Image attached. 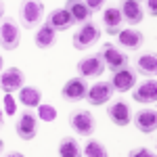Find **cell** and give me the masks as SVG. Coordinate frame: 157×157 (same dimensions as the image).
<instances>
[{"label": "cell", "mask_w": 157, "mask_h": 157, "mask_svg": "<svg viewBox=\"0 0 157 157\" xmlns=\"http://www.w3.org/2000/svg\"><path fill=\"white\" fill-rule=\"evenodd\" d=\"M145 42V36L138 32V29H120L117 34V44L124 50H138Z\"/></svg>", "instance_id": "9a60e30c"}, {"label": "cell", "mask_w": 157, "mask_h": 157, "mask_svg": "<svg viewBox=\"0 0 157 157\" xmlns=\"http://www.w3.org/2000/svg\"><path fill=\"white\" fill-rule=\"evenodd\" d=\"M107 115L113 126L124 128V126H128L132 121V109L124 98H117V101H111L107 105Z\"/></svg>", "instance_id": "52a82bcc"}, {"label": "cell", "mask_w": 157, "mask_h": 157, "mask_svg": "<svg viewBox=\"0 0 157 157\" xmlns=\"http://www.w3.org/2000/svg\"><path fill=\"white\" fill-rule=\"evenodd\" d=\"M109 84L113 88V92H128L136 84V71H134L132 67H121L117 71H113Z\"/></svg>", "instance_id": "ba28073f"}, {"label": "cell", "mask_w": 157, "mask_h": 157, "mask_svg": "<svg viewBox=\"0 0 157 157\" xmlns=\"http://www.w3.org/2000/svg\"><path fill=\"white\" fill-rule=\"evenodd\" d=\"M113 98V88L109 82H98V84L88 86V92H86V101L92 105V107H101Z\"/></svg>", "instance_id": "8fae6325"}, {"label": "cell", "mask_w": 157, "mask_h": 157, "mask_svg": "<svg viewBox=\"0 0 157 157\" xmlns=\"http://www.w3.org/2000/svg\"><path fill=\"white\" fill-rule=\"evenodd\" d=\"M42 17H44L42 0H21V4H19V21H21L23 27L32 29V27L40 25Z\"/></svg>", "instance_id": "3957f363"}, {"label": "cell", "mask_w": 157, "mask_h": 157, "mask_svg": "<svg viewBox=\"0 0 157 157\" xmlns=\"http://www.w3.org/2000/svg\"><path fill=\"white\" fill-rule=\"evenodd\" d=\"M134 126L145 134H153L157 130V113L155 109H140L132 115Z\"/></svg>", "instance_id": "5bb4252c"}, {"label": "cell", "mask_w": 157, "mask_h": 157, "mask_svg": "<svg viewBox=\"0 0 157 157\" xmlns=\"http://www.w3.org/2000/svg\"><path fill=\"white\" fill-rule=\"evenodd\" d=\"M15 132L21 140H34L38 134V115H34V111L29 109L21 111L15 124Z\"/></svg>", "instance_id": "5b68a950"}, {"label": "cell", "mask_w": 157, "mask_h": 157, "mask_svg": "<svg viewBox=\"0 0 157 157\" xmlns=\"http://www.w3.org/2000/svg\"><path fill=\"white\" fill-rule=\"evenodd\" d=\"M128 157H155V153H153V151H149L147 147H138V149L128 151Z\"/></svg>", "instance_id": "484cf974"}, {"label": "cell", "mask_w": 157, "mask_h": 157, "mask_svg": "<svg viewBox=\"0 0 157 157\" xmlns=\"http://www.w3.org/2000/svg\"><path fill=\"white\" fill-rule=\"evenodd\" d=\"M46 23H48L55 32H67L73 25V19L65 9H55V11H50V15L46 17Z\"/></svg>", "instance_id": "ac0fdd59"}, {"label": "cell", "mask_w": 157, "mask_h": 157, "mask_svg": "<svg viewBox=\"0 0 157 157\" xmlns=\"http://www.w3.org/2000/svg\"><path fill=\"white\" fill-rule=\"evenodd\" d=\"M2 149H4V143H2V138H0V151H2Z\"/></svg>", "instance_id": "d6a6232c"}, {"label": "cell", "mask_w": 157, "mask_h": 157, "mask_svg": "<svg viewBox=\"0 0 157 157\" xmlns=\"http://www.w3.org/2000/svg\"><path fill=\"white\" fill-rule=\"evenodd\" d=\"M84 2H86V6L94 13V11H101V6H103L107 0H84Z\"/></svg>", "instance_id": "4316f807"}, {"label": "cell", "mask_w": 157, "mask_h": 157, "mask_svg": "<svg viewBox=\"0 0 157 157\" xmlns=\"http://www.w3.org/2000/svg\"><path fill=\"white\" fill-rule=\"evenodd\" d=\"M40 101H42L40 88H36V86H21V88H19V103L25 105L27 109L38 107Z\"/></svg>", "instance_id": "44dd1931"}, {"label": "cell", "mask_w": 157, "mask_h": 157, "mask_svg": "<svg viewBox=\"0 0 157 157\" xmlns=\"http://www.w3.org/2000/svg\"><path fill=\"white\" fill-rule=\"evenodd\" d=\"M55 42H57V32L50 27L48 23H44L40 29L36 32V46L38 48H50V46H55Z\"/></svg>", "instance_id": "7402d4cb"}, {"label": "cell", "mask_w": 157, "mask_h": 157, "mask_svg": "<svg viewBox=\"0 0 157 157\" xmlns=\"http://www.w3.org/2000/svg\"><path fill=\"white\" fill-rule=\"evenodd\" d=\"M4 103H6V111H9V113H15V101H13L11 94H6Z\"/></svg>", "instance_id": "f1b7e54d"}, {"label": "cell", "mask_w": 157, "mask_h": 157, "mask_svg": "<svg viewBox=\"0 0 157 157\" xmlns=\"http://www.w3.org/2000/svg\"><path fill=\"white\" fill-rule=\"evenodd\" d=\"M101 61H103V65H105V69L109 71H117L121 67H128L130 65V59H128V55L120 48V46H115V44H111V42H105V44H101V50L97 52Z\"/></svg>", "instance_id": "6da1fadb"}, {"label": "cell", "mask_w": 157, "mask_h": 157, "mask_svg": "<svg viewBox=\"0 0 157 157\" xmlns=\"http://www.w3.org/2000/svg\"><path fill=\"white\" fill-rule=\"evenodd\" d=\"M147 11L151 13V17L157 15V0H147Z\"/></svg>", "instance_id": "83f0119b"}, {"label": "cell", "mask_w": 157, "mask_h": 157, "mask_svg": "<svg viewBox=\"0 0 157 157\" xmlns=\"http://www.w3.org/2000/svg\"><path fill=\"white\" fill-rule=\"evenodd\" d=\"M121 23H124V19H121V13L117 6H109L103 11V27L109 36H117L121 29Z\"/></svg>", "instance_id": "2e32d148"}, {"label": "cell", "mask_w": 157, "mask_h": 157, "mask_svg": "<svg viewBox=\"0 0 157 157\" xmlns=\"http://www.w3.org/2000/svg\"><path fill=\"white\" fill-rule=\"evenodd\" d=\"M69 128L75 134H80V136H90L97 130V121H94L90 111H86V109H73L71 113H69Z\"/></svg>", "instance_id": "277c9868"}, {"label": "cell", "mask_w": 157, "mask_h": 157, "mask_svg": "<svg viewBox=\"0 0 157 157\" xmlns=\"http://www.w3.org/2000/svg\"><path fill=\"white\" fill-rule=\"evenodd\" d=\"M2 17H4V2L0 0V19H2Z\"/></svg>", "instance_id": "f546056e"}, {"label": "cell", "mask_w": 157, "mask_h": 157, "mask_svg": "<svg viewBox=\"0 0 157 157\" xmlns=\"http://www.w3.org/2000/svg\"><path fill=\"white\" fill-rule=\"evenodd\" d=\"M82 153H84L86 157H107V155H109L107 147L103 145L101 140H97V138H90V140L84 145Z\"/></svg>", "instance_id": "cb8c5ba5"}, {"label": "cell", "mask_w": 157, "mask_h": 157, "mask_svg": "<svg viewBox=\"0 0 157 157\" xmlns=\"http://www.w3.org/2000/svg\"><path fill=\"white\" fill-rule=\"evenodd\" d=\"M2 124H4V113H2V109H0V128H2Z\"/></svg>", "instance_id": "4dcf8cb0"}, {"label": "cell", "mask_w": 157, "mask_h": 157, "mask_svg": "<svg viewBox=\"0 0 157 157\" xmlns=\"http://www.w3.org/2000/svg\"><path fill=\"white\" fill-rule=\"evenodd\" d=\"M86 92H88V82L86 78H80V75L67 80L61 88V97L65 101H82L86 98Z\"/></svg>", "instance_id": "7c38bea8"}, {"label": "cell", "mask_w": 157, "mask_h": 157, "mask_svg": "<svg viewBox=\"0 0 157 157\" xmlns=\"http://www.w3.org/2000/svg\"><path fill=\"white\" fill-rule=\"evenodd\" d=\"M75 69H78V75L80 78H98L101 73L105 71V65H103V61L98 55H88L84 59L78 61V65H75Z\"/></svg>", "instance_id": "30bf717a"}, {"label": "cell", "mask_w": 157, "mask_h": 157, "mask_svg": "<svg viewBox=\"0 0 157 157\" xmlns=\"http://www.w3.org/2000/svg\"><path fill=\"white\" fill-rule=\"evenodd\" d=\"M136 73L140 75H147V78H153L157 73V57L155 52H143L136 57Z\"/></svg>", "instance_id": "ffe728a7"}, {"label": "cell", "mask_w": 157, "mask_h": 157, "mask_svg": "<svg viewBox=\"0 0 157 157\" xmlns=\"http://www.w3.org/2000/svg\"><path fill=\"white\" fill-rule=\"evenodd\" d=\"M38 120H44V121H55L57 120V109L52 107V105H44V103H40L38 105Z\"/></svg>", "instance_id": "d4e9b609"}, {"label": "cell", "mask_w": 157, "mask_h": 157, "mask_svg": "<svg viewBox=\"0 0 157 157\" xmlns=\"http://www.w3.org/2000/svg\"><path fill=\"white\" fill-rule=\"evenodd\" d=\"M2 65H4V61H2V57H0V71H2Z\"/></svg>", "instance_id": "1f68e13d"}, {"label": "cell", "mask_w": 157, "mask_h": 157, "mask_svg": "<svg viewBox=\"0 0 157 157\" xmlns=\"http://www.w3.org/2000/svg\"><path fill=\"white\" fill-rule=\"evenodd\" d=\"M98 40H101V29L92 19H88L84 23H80V29L73 34V46L78 50H88L92 48Z\"/></svg>", "instance_id": "7a4b0ae2"}, {"label": "cell", "mask_w": 157, "mask_h": 157, "mask_svg": "<svg viewBox=\"0 0 157 157\" xmlns=\"http://www.w3.org/2000/svg\"><path fill=\"white\" fill-rule=\"evenodd\" d=\"M157 98V82L153 78L145 80L143 84L134 88V101L136 103H155Z\"/></svg>", "instance_id": "d6986e66"}, {"label": "cell", "mask_w": 157, "mask_h": 157, "mask_svg": "<svg viewBox=\"0 0 157 157\" xmlns=\"http://www.w3.org/2000/svg\"><path fill=\"white\" fill-rule=\"evenodd\" d=\"M19 44H21V29L17 21L4 19L0 23V46L4 50H17Z\"/></svg>", "instance_id": "8992f818"}, {"label": "cell", "mask_w": 157, "mask_h": 157, "mask_svg": "<svg viewBox=\"0 0 157 157\" xmlns=\"http://www.w3.org/2000/svg\"><path fill=\"white\" fill-rule=\"evenodd\" d=\"M57 153H59L61 157H78V155H82V147H80V143H78L73 136H63L59 140Z\"/></svg>", "instance_id": "603a6c76"}, {"label": "cell", "mask_w": 157, "mask_h": 157, "mask_svg": "<svg viewBox=\"0 0 157 157\" xmlns=\"http://www.w3.org/2000/svg\"><path fill=\"white\" fill-rule=\"evenodd\" d=\"M65 11L71 15L73 23H84L92 17V11L86 6L84 0H65Z\"/></svg>", "instance_id": "e0dca14e"}, {"label": "cell", "mask_w": 157, "mask_h": 157, "mask_svg": "<svg viewBox=\"0 0 157 157\" xmlns=\"http://www.w3.org/2000/svg\"><path fill=\"white\" fill-rule=\"evenodd\" d=\"M120 13H121V19L130 25H138L143 21L145 13H143V6L138 0H120Z\"/></svg>", "instance_id": "4fadbf2b"}, {"label": "cell", "mask_w": 157, "mask_h": 157, "mask_svg": "<svg viewBox=\"0 0 157 157\" xmlns=\"http://www.w3.org/2000/svg\"><path fill=\"white\" fill-rule=\"evenodd\" d=\"M23 84H25V73L19 67H9V69H4V71L0 73V88L6 94L17 92Z\"/></svg>", "instance_id": "9c48e42d"}]
</instances>
